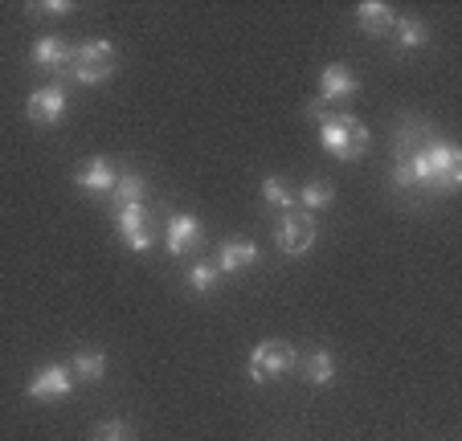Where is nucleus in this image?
<instances>
[{"label": "nucleus", "instance_id": "17", "mask_svg": "<svg viewBox=\"0 0 462 441\" xmlns=\"http://www.w3.org/2000/svg\"><path fill=\"white\" fill-rule=\"evenodd\" d=\"M143 197H148V180H143L140 172H119V180H115V188H111L115 208L119 205H143Z\"/></svg>", "mask_w": 462, "mask_h": 441}, {"label": "nucleus", "instance_id": "21", "mask_svg": "<svg viewBox=\"0 0 462 441\" xmlns=\"http://www.w3.org/2000/svg\"><path fill=\"white\" fill-rule=\"evenodd\" d=\"M217 282H221V270L213 266V262H197V266L189 270V290L192 294H209Z\"/></svg>", "mask_w": 462, "mask_h": 441}, {"label": "nucleus", "instance_id": "24", "mask_svg": "<svg viewBox=\"0 0 462 441\" xmlns=\"http://www.w3.org/2000/svg\"><path fill=\"white\" fill-rule=\"evenodd\" d=\"M303 115H307L311 123H323V119H332V106L323 103V98H311V103L303 106Z\"/></svg>", "mask_w": 462, "mask_h": 441}, {"label": "nucleus", "instance_id": "10", "mask_svg": "<svg viewBox=\"0 0 462 441\" xmlns=\"http://www.w3.org/2000/svg\"><path fill=\"white\" fill-rule=\"evenodd\" d=\"M254 262H258V242H254V237H229V242L217 245V262H213V266H217L221 278H226V274L250 270Z\"/></svg>", "mask_w": 462, "mask_h": 441}, {"label": "nucleus", "instance_id": "13", "mask_svg": "<svg viewBox=\"0 0 462 441\" xmlns=\"http://www.w3.org/2000/svg\"><path fill=\"white\" fill-rule=\"evenodd\" d=\"M115 180H119V172H115V164L111 160H103V156L87 160V168L74 176V184H79L82 192H90V197H111Z\"/></svg>", "mask_w": 462, "mask_h": 441}, {"label": "nucleus", "instance_id": "23", "mask_svg": "<svg viewBox=\"0 0 462 441\" xmlns=\"http://www.w3.org/2000/svg\"><path fill=\"white\" fill-rule=\"evenodd\" d=\"M33 13H50V17H66V13H74L70 0H42V5H29Z\"/></svg>", "mask_w": 462, "mask_h": 441}, {"label": "nucleus", "instance_id": "7", "mask_svg": "<svg viewBox=\"0 0 462 441\" xmlns=\"http://www.w3.org/2000/svg\"><path fill=\"white\" fill-rule=\"evenodd\" d=\"M74 372L66 368V363H45V368H37L33 381L25 384V397L29 400H66L74 392Z\"/></svg>", "mask_w": 462, "mask_h": 441}, {"label": "nucleus", "instance_id": "18", "mask_svg": "<svg viewBox=\"0 0 462 441\" xmlns=\"http://www.w3.org/2000/svg\"><path fill=\"white\" fill-rule=\"evenodd\" d=\"M393 33H397V50L402 53H413V50H421V45L430 41V29L421 25L418 17H397Z\"/></svg>", "mask_w": 462, "mask_h": 441}, {"label": "nucleus", "instance_id": "5", "mask_svg": "<svg viewBox=\"0 0 462 441\" xmlns=\"http://www.w3.org/2000/svg\"><path fill=\"white\" fill-rule=\"evenodd\" d=\"M274 242H279V250L287 253V258H303V253H311V245H315L311 213H299V208L279 213V234H274Z\"/></svg>", "mask_w": 462, "mask_h": 441}, {"label": "nucleus", "instance_id": "14", "mask_svg": "<svg viewBox=\"0 0 462 441\" xmlns=\"http://www.w3.org/2000/svg\"><path fill=\"white\" fill-rule=\"evenodd\" d=\"M356 21L368 37H384V33H393V25H397V13H393L384 0H365L356 9Z\"/></svg>", "mask_w": 462, "mask_h": 441}, {"label": "nucleus", "instance_id": "11", "mask_svg": "<svg viewBox=\"0 0 462 441\" xmlns=\"http://www.w3.org/2000/svg\"><path fill=\"white\" fill-rule=\"evenodd\" d=\"M164 245L172 258H184L192 245H201V221L192 213H176L168 216V229H164Z\"/></svg>", "mask_w": 462, "mask_h": 441}, {"label": "nucleus", "instance_id": "19", "mask_svg": "<svg viewBox=\"0 0 462 441\" xmlns=\"http://www.w3.org/2000/svg\"><path fill=\"white\" fill-rule=\"evenodd\" d=\"M295 200H299L303 213H319V208H328L336 200V188L328 180H311V184H303V188L295 192Z\"/></svg>", "mask_w": 462, "mask_h": 441}, {"label": "nucleus", "instance_id": "8", "mask_svg": "<svg viewBox=\"0 0 462 441\" xmlns=\"http://www.w3.org/2000/svg\"><path fill=\"white\" fill-rule=\"evenodd\" d=\"M70 58H74V45H66L58 33L37 37L33 50H29V61H33L37 69H50L53 82H66V74H70Z\"/></svg>", "mask_w": 462, "mask_h": 441}, {"label": "nucleus", "instance_id": "9", "mask_svg": "<svg viewBox=\"0 0 462 441\" xmlns=\"http://www.w3.org/2000/svg\"><path fill=\"white\" fill-rule=\"evenodd\" d=\"M115 229L127 242L131 253H148L152 250V229H148V208L143 205H119L115 208Z\"/></svg>", "mask_w": 462, "mask_h": 441}, {"label": "nucleus", "instance_id": "12", "mask_svg": "<svg viewBox=\"0 0 462 441\" xmlns=\"http://www.w3.org/2000/svg\"><path fill=\"white\" fill-rule=\"evenodd\" d=\"M356 95V74H352V66H344V61H332V66H323L319 74V95L323 103L332 106L336 98H352Z\"/></svg>", "mask_w": 462, "mask_h": 441}, {"label": "nucleus", "instance_id": "22", "mask_svg": "<svg viewBox=\"0 0 462 441\" xmlns=\"http://www.w3.org/2000/svg\"><path fill=\"white\" fill-rule=\"evenodd\" d=\"M98 441H131V433L123 421H106V425H98Z\"/></svg>", "mask_w": 462, "mask_h": 441}, {"label": "nucleus", "instance_id": "4", "mask_svg": "<svg viewBox=\"0 0 462 441\" xmlns=\"http://www.w3.org/2000/svg\"><path fill=\"white\" fill-rule=\"evenodd\" d=\"M295 363H299L295 347L282 344V339H266V344H258L250 352V381L271 384V381H279V376H287Z\"/></svg>", "mask_w": 462, "mask_h": 441}, {"label": "nucleus", "instance_id": "20", "mask_svg": "<svg viewBox=\"0 0 462 441\" xmlns=\"http://www.w3.org/2000/svg\"><path fill=\"white\" fill-rule=\"evenodd\" d=\"M262 200H266V205H274L279 213H291V208H299L295 192L287 188V180H282V176H266V180H262Z\"/></svg>", "mask_w": 462, "mask_h": 441}, {"label": "nucleus", "instance_id": "1", "mask_svg": "<svg viewBox=\"0 0 462 441\" xmlns=\"http://www.w3.org/2000/svg\"><path fill=\"white\" fill-rule=\"evenodd\" d=\"M393 184L413 197V192H430V197H450L462 184V152L454 139H421L413 152L397 156L393 164Z\"/></svg>", "mask_w": 462, "mask_h": 441}, {"label": "nucleus", "instance_id": "2", "mask_svg": "<svg viewBox=\"0 0 462 441\" xmlns=\"http://www.w3.org/2000/svg\"><path fill=\"white\" fill-rule=\"evenodd\" d=\"M368 127L356 119L352 111H332V119L319 123V143L328 156L344 160V164H352V160H360L368 152Z\"/></svg>", "mask_w": 462, "mask_h": 441}, {"label": "nucleus", "instance_id": "16", "mask_svg": "<svg viewBox=\"0 0 462 441\" xmlns=\"http://www.w3.org/2000/svg\"><path fill=\"white\" fill-rule=\"evenodd\" d=\"M303 376H307V384H315V389H328V384H336V360H332V352H323V347L307 352L303 355Z\"/></svg>", "mask_w": 462, "mask_h": 441}, {"label": "nucleus", "instance_id": "15", "mask_svg": "<svg viewBox=\"0 0 462 441\" xmlns=\"http://www.w3.org/2000/svg\"><path fill=\"white\" fill-rule=\"evenodd\" d=\"M106 368H111V360H106V352H98V347H79V352H74V360H70L74 381H87V384L103 381Z\"/></svg>", "mask_w": 462, "mask_h": 441}, {"label": "nucleus", "instance_id": "3", "mask_svg": "<svg viewBox=\"0 0 462 441\" xmlns=\"http://www.w3.org/2000/svg\"><path fill=\"white\" fill-rule=\"evenodd\" d=\"M115 74V45L106 41H82L74 45V58H70V74L66 78L79 82V87H103L111 82Z\"/></svg>", "mask_w": 462, "mask_h": 441}, {"label": "nucleus", "instance_id": "6", "mask_svg": "<svg viewBox=\"0 0 462 441\" xmlns=\"http://www.w3.org/2000/svg\"><path fill=\"white\" fill-rule=\"evenodd\" d=\"M25 115L33 127H58L61 115H66V82H50V87H37L25 98Z\"/></svg>", "mask_w": 462, "mask_h": 441}]
</instances>
